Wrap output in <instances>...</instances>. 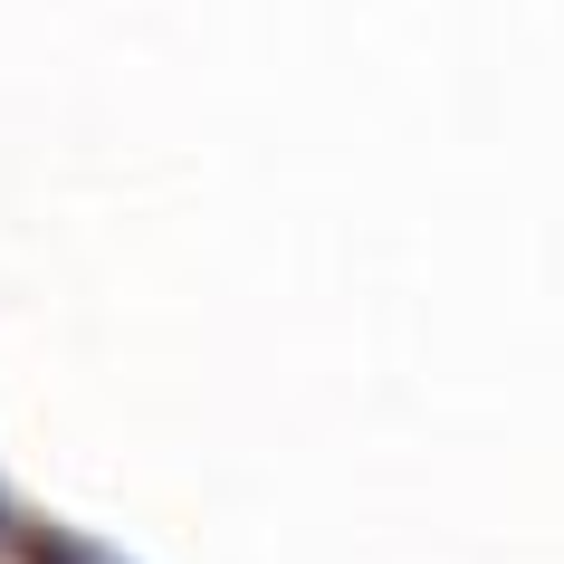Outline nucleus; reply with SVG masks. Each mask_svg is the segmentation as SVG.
Listing matches in <instances>:
<instances>
[{"mask_svg": "<svg viewBox=\"0 0 564 564\" xmlns=\"http://www.w3.org/2000/svg\"><path fill=\"white\" fill-rule=\"evenodd\" d=\"M39 564H106V555H77V545H39Z\"/></svg>", "mask_w": 564, "mask_h": 564, "instance_id": "nucleus-1", "label": "nucleus"}]
</instances>
